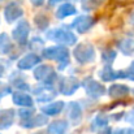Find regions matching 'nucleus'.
I'll list each match as a JSON object with an SVG mask.
<instances>
[{
  "mask_svg": "<svg viewBox=\"0 0 134 134\" xmlns=\"http://www.w3.org/2000/svg\"><path fill=\"white\" fill-rule=\"evenodd\" d=\"M95 20L90 16H80L73 21V27L77 29L78 33H86L90 27L94 25Z\"/></svg>",
  "mask_w": 134,
  "mask_h": 134,
  "instance_id": "0eeeda50",
  "label": "nucleus"
},
{
  "mask_svg": "<svg viewBox=\"0 0 134 134\" xmlns=\"http://www.w3.org/2000/svg\"><path fill=\"white\" fill-rule=\"evenodd\" d=\"M27 35H29V24L25 20H22L18 22L17 27L13 30V37L18 43L25 44L27 42Z\"/></svg>",
  "mask_w": 134,
  "mask_h": 134,
  "instance_id": "39448f33",
  "label": "nucleus"
},
{
  "mask_svg": "<svg viewBox=\"0 0 134 134\" xmlns=\"http://www.w3.org/2000/svg\"><path fill=\"white\" fill-rule=\"evenodd\" d=\"M43 56L46 59H51V60H56V61H61L66 64V61L69 60V51L64 47H49L44 49Z\"/></svg>",
  "mask_w": 134,
  "mask_h": 134,
  "instance_id": "7ed1b4c3",
  "label": "nucleus"
},
{
  "mask_svg": "<svg viewBox=\"0 0 134 134\" xmlns=\"http://www.w3.org/2000/svg\"><path fill=\"white\" fill-rule=\"evenodd\" d=\"M74 13H76V8H74L72 4L65 3V4H63V5L59 7L56 16H57V18L63 20V18H65V17H68V16H72V14H74Z\"/></svg>",
  "mask_w": 134,
  "mask_h": 134,
  "instance_id": "f8f14e48",
  "label": "nucleus"
},
{
  "mask_svg": "<svg viewBox=\"0 0 134 134\" xmlns=\"http://www.w3.org/2000/svg\"><path fill=\"white\" fill-rule=\"evenodd\" d=\"M63 108H64V103L63 102H53V103H49L48 105L43 107L42 111L48 116H53V115L60 113Z\"/></svg>",
  "mask_w": 134,
  "mask_h": 134,
  "instance_id": "4468645a",
  "label": "nucleus"
},
{
  "mask_svg": "<svg viewBox=\"0 0 134 134\" xmlns=\"http://www.w3.org/2000/svg\"><path fill=\"white\" fill-rule=\"evenodd\" d=\"M38 63H39V57L34 53H30V55H26L22 60L18 61V68L20 69H30L34 65H37Z\"/></svg>",
  "mask_w": 134,
  "mask_h": 134,
  "instance_id": "9d476101",
  "label": "nucleus"
},
{
  "mask_svg": "<svg viewBox=\"0 0 134 134\" xmlns=\"http://www.w3.org/2000/svg\"><path fill=\"white\" fill-rule=\"evenodd\" d=\"M116 134H134V130H132V129H121Z\"/></svg>",
  "mask_w": 134,
  "mask_h": 134,
  "instance_id": "cd10ccee",
  "label": "nucleus"
},
{
  "mask_svg": "<svg viewBox=\"0 0 134 134\" xmlns=\"http://www.w3.org/2000/svg\"><path fill=\"white\" fill-rule=\"evenodd\" d=\"M94 122H95V125H99V126H100V125H105V124H107V119H105L103 115H99V116L95 119Z\"/></svg>",
  "mask_w": 134,
  "mask_h": 134,
  "instance_id": "a878e982",
  "label": "nucleus"
},
{
  "mask_svg": "<svg viewBox=\"0 0 134 134\" xmlns=\"http://www.w3.org/2000/svg\"><path fill=\"white\" fill-rule=\"evenodd\" d=\"M120 77H124V78H130V80H134V61L132 63V65L129 66L128 70L125 72H120Z\"/></svg>",
  "mask_w": 134,
  "mask_h": 134,
  "instance_id": "b1692460",
  "label": "nucleus"
},
{
  "mask_svg": "<svg viewBox=\"0 0 134 134\" xmlns=\"http://www.w3.org/2000/svg\"><path fill=\"white\" fill-rule=\"evenodd\" d=\"M74 56H76L78 63L85 64V63H90V61L94 60L95 51H94L92 46L89 44V43H81L74 49Z\"/></svg>",
  "mask_w": 134,
  "mask_h": 134,
  "instance_id": "f03ea898",
  "label": "nucleus"
},
{
  "mask_svg": "<svg viewBox=\"0 0 134 134\" xmlns=\"http://www.w3.org/2000/svg\"><path fill=\"white\" fill-rule=\"evenodd\" d=\"M130 21H132V24H134V13L132 14V17H130Z\"/></svg>",
  "mask_w": 134,
  "mask_h": 134,
  "instance_id": "2f4dec72",
  "label": "nucleus"
},
{
  "mask_svg": "<svg viewBox=\"0 0 134 134\" xmlns=\"http://www.w3.org/2000/svg\"><path fill=\"white\" fill-rule=\"evenodd\" d=\"M78 86H80V82L73 77H65V78H61L60 81V91L65 95L73 94Z\"/></svg>",
  "mask_w": 134,
  "mask_h": 134,
  "instance_id": "423d86ee",
  "label": "nucleus"
},
{
  "mask_svg": "<svg viewBox=\"0 0 134 134\" xmlns=\"http://www.w3.org/2000/svg\"><path fill=\"white\" fill-rule=\"evenodd\" d=\"M102 3L103 0H82V8L85 10H92V9H96Z\"/></svg>",
  "mask_w": 134,
  "mask_h": 134,
  "instance_id": "4be33fe9",
  "label": "nucleus"
},
{
  "mask_svg": "<svg viewBox=\"0 0 134 134\" xmlns=\"http://www.w3.org/2000/svg\"><path fill=\"white\" fill-rule=\"evenodd\" d=\"M30 1H31L35 7H41V5L44 3V0H30Z\"/></svg>",
  "mask_w": 134,
  "mask_h": 134,
  "instance_id": "c85d7f7f",
  "label": "nucleus"
},
{
  "mask_svg": "<svg viewBox=\"0 0 134 134\" xmlns=\"http://www.w3.org/2000/svg\"><path fill=\"white\" fill-rule=\"evenodd\" d=\"M8 92H9V87H8L7 85H4V83H0V98L4 96V95L8 94Z\"/></svg>",
  "mask_w": 134,
  "mask_h": 134,
  "instance_id": "bb28decb",
  "label": "nucleus"
},
{
  "mask_svg": "<svg viewBox=\"0 0 134 134\" xmlns=\"http://www.w3.org/2000/svg\"><path fill=\"white\" fill-rule=\"evenodd\" d=\"M47 37L51 38L52 41H56L59 43H63V44L66 46H72L76 43V35L72 34V31L69 30H65V29H55V30H51L47 33Z\"/></svg>",
  "mask_w": 134,
  "mask_h": 134,
  "instance_id": "f257e3e1",
  "label": "nucleus"
},
{
  "mask_svg": "<svg viewBox=\"0 0 134 134\" xmlns=\"http://www.w3.org/2000/svg\"><path fill=\"white\" fill-rule=\"evenodd\" d=\"M99 77H100L103 81H115L116 78L120 77V72L113 70L111 66H105L103 70L99 72Z\"/></svg>",
  "mask_w": 134,
  "mask_h": 134,
  "instance_id": "2eb2a0df",
  "label": "nucleus"
},
{
  "mask_svg": "<svg viewBox=\"0 0 134 134\" xmlns=\"http://www.w3.org/2000/svg\"><path fill=\"white\" fill-rule=\"evenodd\" d=\"M99 134H111V129H105L104 132H100Z\"/></svg>",
  "mask_w": 134,
  "mask_h": 134,
  "instance_id": "c756f323",
  "label": "nucleus"
},
{
  "mask_svg": "<svg viewBox=\"0 0 134 134\" xmlns=\"http://www.w3.org/2000/svg\"><path fill=\"white\" fill-rule=\"evenodd\" d=\"M129 87L124 86V85H113L111 89H109V95L113 98V99H117V98H124L125 95L129 94Z\"/></svg>",
  "mask_w": 134,
  "mask_h": 134,
  "instance_id": "dca6fc26",
  "label": "nucleus"
},
{
  "mask_svg": "<svg viewBox=\"0 0 134 134\" xmlns=\"http://www.w3.org/2000/svg\"><path fill=\"white\" fill-rule=\"evenodd\" d=\"M68 129V124L65 121H55L48 126V133L49 134H63Z\"/></svg>",
  "mask_w": 134,
  "mask_h": 134,
  "instance_id": "a211bd4d",
  "label": "nucleus"
},
{
  "mask_svg": "<svg viewBox=\"0 0 134 134\" xmlns=\"http://www.w3.org/2000/svg\"><path fill=\"white\" fill-rule=\"evenodd\" d=\"M22 14H24V10L17 3H10L5 8V18L8 22H12V21L20 18Z\"/></svg>",
  "mask_w": 134,
  "mask_h": 134,
  "instance_id": "1a4fd4ad",
  "label": "nucleus"
},
{
  "mask_svg": "<svg viewBox=\"0 0 134 134\" xmlns=\"http://www.w3.org/2000/svg\"><path fill=\"white\" fill-rule=\"evenodd\" d=\"M13 117H14L13 111H10V109L3 111L0 113V129H7L13 122Z\"/></svg>",
  "mask_w": 134,
  "mask_h": 134,
  "instance_id": "f3484780",
  "label": "nucleus"
},
{
  "mask_svg": "<svg viewBox=\"0 0 134 134\" xmlns=\"http://www.w3.org/2000/svg\"><path fill=\"white\" fill-rule=\"evenodd\" d=\"M48 18L46 17L44 14H38L37 17H35V24H37V26L38 27H41V29H46L47 26H48Z\"/></svg>",
  "mask_w": 134,
  "mask_h": 134,
  "instance_id": "5701e85b",
  "label": "nucleus"
},
{
  "mask_svg": "<svg viewBox=\"0 0 134 134\" xmlns=\"http://www.w3.org/2000/svg\"><path fill=\"white\" fill-rule=\"evenodd\" d=\"M38 96V100H42V102H48L51 99L55 98V92L52 90H48V89H37V91H34Z\"/></svg>",
  "mask_w": 134,
  "mask_h": 134,
  "instance_id": "aec40b11",
  "label": "nucleus"
},
{
  "mask_svg": "<svg viewBox=\"0 0 134 134\" xmlns=\"http://www.w3.org/2000/svg\"><path fill=\"white\" fill-rule=\"evenodd\" d=\"M83 87L87 91V94L91 95V96H94V98H98V96H100V95L104 94V87L99 82H96V81H94L91 78L86 80L83 82Z\"/></svg>",
  "mask_w": 134,
  "mask_h": 134,
  "instance_id": "6e6552de",
  "label": "nucleus"
},
{
  "mask_svg": "<svg viewBox=\"0 0 134 134\" xmlns=\"http://www.w3.org/2000/svg\"><path fill=\"white\" fill-rule=\"evenodd\" d=\"M34 76H35V78H37L38 81H43L44 83H52L53 80L56 78L55 72H53L52 68L48 66V65H41L39 68H37Z\"/></svg>",
  "mask_w": 134,
  "mask_h": 134,
  "instance_id": "20e7f679",
  "label": "nucleus"
},
{
  "mask_svg": "<svg viewBox=\"0 0 134 134\" xmlns=\"http://www.w3.org/2000/svg\"><path fill=\"white\" fill-rule=\"evenodd\" d=\"M47 122V117L43 115H38V116H34L31 119V116L29 119L25 120V122H22V126L25 128H35V126H41V125H44Z\"/></svg>",
  "mask_w": 134,
  "mask_h": 134,
  "instance_id": "9b49d317",
  "label": "nucleus"
},
{
  "mask_svg": "<svg viewBox=\"0 0 134 134\" xmlns=\"http://www.w3.org/2000/svg\"><path fill=\"white\" fill-rule=\"evenodd\" d=\"M116 57V52L115 51H111V49H107V51H104L103 52V60L104 61H107V63H112V60Z\"/></svg>",
  "mask_w": 134,
  "mask_h": 134,
  "instance_id": "393cba45",
  "label": "nucleus"
},
{
  "mask_svg": "<svg viewBox=\"0 0 134 134\" xmlns=\"http://www.w3.org/2000/svg\"><path fill=\"white\" fill-rule=\"evenodd\" d=\"M13 102L18 105H24V107H30L33 105V99L25 94V92H16L13 95Z\"/></svg>",
  "mask_w": 134,
  "mask_h": 134,
  "instance_id": "ddd939ff",
  "label": "nucleus"
},
{
  "mask_svg": "<svg viewBox=\"0 0 134 134\" xmlns=\"http://www.w3.org/2000/svg\"><path fill=\"white\" fill-rule=\"evenodd\" d=\"M57 1H60V0H49V4H51V5H53V4H56Z\"/></svg>",
  "mask_w": 134,
  "mask_h": 134,
  "instance_id": "7c9ffc66",
  "label": "nucleus"
},
{
  "mask_svg": "<svg viewBox=\"0 0 134 134\" xmlns=\"http://www.w3.org/2000/svg\"><path fill=\"white\" fill-rule=\"evenodd\" d=\"M69 119L73 121V124H77L78 120L81 119V108L77 103H70L69 104Z\"/></svg>",
  "mask_w": 134,
  "mask_h": 134,
  "instance_id": "6ab92c4d",
  "label": "nucleus"
},
{
  "mask_svg": "<svg viewBox=\"0 0 134 134\" xmlns=\"http://www.w3.org/2000/svg\"><path fill=\"white\" fill-rule=\"evenodd\" d=\"M120 48L125 55H132L134 53V41L133 39H122L120 43Z\"/></svg>",
  "mask_w": 134,
  "mask_h": 134,
  "instance_id": "412c9836",
  "label": "nucleus"
}]
</instances>
